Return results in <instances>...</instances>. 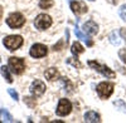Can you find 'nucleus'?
Masks as SVG:
<instances>
[{
    "mask_svg": "<svg viewBox=\"0 0 126 123\" xmlns=\"http://www.w3.org/2000/svg\"><path fill=\"white\" fill-rule=\"evenodd\" d=\"M3 43L9 50H16L23 45V38L20 35H9L4 39Z\"/></svg>",
    "mask_w": 126,
    "mask_h": 123,
    "instance_id": "nucleus-4",
    "label": "nucleus"
},
{
    "mask_svg": "<svg viewBox=\"0 0 126 123\" xmlns=\"http://www.w3.org/2000/svg\"><path fill=\"white\" fill-rule=\"evenodd\" d=\"M75 33H76V35L79 38V39H82V40H85L86 42V44L88 45V47H92L93 45V42L91 40V38L90 37H87V35H85V34H82L81 32H79V29L76 26V30H75Z\"/></svg>",
    "mask_w": 126,
    "mask_h": 123,
    "instance_id": "nucleus-16",
    "label": "nucleus"
},
{
    "mask_svg": "<svg viewBox=\"0 0 126 123\" xmlns=\"http://www.w3.org/2000/svg\"><path fill=\"white\" fill-rule=\"evenodd\" d=\"M113 104H115V106H119V104L122 106V102H121V100H120V102H115ZM122 111H126V107H122Z\"/></svg>",
    "mask_w": 126,
    "mask_h": 123,
    "instance_id": "nucleus-26",
    "label": "nucleus"
},
{
    "mask_svg": "<svg viewBox=\"0 0 126 123\" xmlns=\"http://www.w3.org/2000/svg\"><path fill=\"white\" fill-rule=\"evenodd\" d=\"M120 16L122 20H125L126 22V5H122L121 9H120Z\"/></svg>",
    "mask_w": 126,
    "mask_h": 123,
    "instance_id": "nucleus-21",
    "label": "nucleus"
},
{
    "mask_svg": "<svg viewBox=\"0 0 126 123\" xmlns=\"http://www.w3.org/2000/svg\"><path fill=\"white\" fill-rule=\"evenodd\" d=\"M0 121L1 122H14L13 116L8 112V109H1L0 111Z\"/></svg>",
    "mask_w": 126,
    "mask_h": 123,
    "instance_id": "nucleus-15",
    "label": "nucleus"
},
{
    "mask_svg": "<svg viewBox=\"0 0 126 123\" xmlns=\"http://www.w3.org/2000/svg\"><path fill=\"white\" fill-rule=\"evenodd\" d=\"M8 93H9L10 96H12V98H13V99H15V100H18V99H19V96H18V93H16V92H15L14 89H12V88L8 89Z\"/></svg>",
    "mask_w": 126,
    "mask_h": 123,
    "instance_id": "nucleus-22",
    "label": "nucleus"
},
{
    "mask_svg": "<svg viewBox=\"0 0 126 123\" xmlns=\"http://www.w3.org/2000/svg\"><path fill=\"white\" fill-rule=\"evenodd\" d=\"M88 65H90L92 69L97 70L98 73H101L102 75H105L106 78H115V75H116L112 69H110L107 65L100 64L98 62H96V60H90V62H88Z\"/></svg>",
    "mask_w": 126,
    "mask_h": 123,
    "instance_id": "nucleus-2",
    "label": "nucleus"
},
{
    "mask_svg": "<svg viewBox=\"0 0 126 123\" xmlns=\"http://www.w3.org/2000/svg\"><path fill=\"white\" fill-rule=\"evenodd\" d=\"M0 62H1V59H0Z\"/></svg>",
    "mask_w": 126,
    "mask_h": 123,
    "instance_id": "nucleus-28",
    "label": "nucleus"
},
{
    "mask_svg": "<svg viewBox=\"0 0 126 123\" xmlns=\"http://www.w3.org/2000/svg\"><path fill=\"white\" fill-rule=\"evenodd\" d=\"M120 33H121V35H122V37L125 38V40H126V29H121Z\"/></svg>",
    "mask_w": 126,
    "mask_h": 123,
    "instance_id": "nucleus-25",
    "label": "nucleus"
},
{
    "mask_svg": "<svg viewBox=\"0 0 126 123\" xmlns=\"http://www.w3.org/2000/svg\"><path fill=\"white\" fill-rule=\"evenodd\" d=\"M71 9H72V12L77 14V15H81V14H85L87 13V5L83 3V1H72L71 3Z\"/></svg>",
    "mask_w": 126,
    "mask_h": 123,
    "instance_id": "nucleus-10",
    "label": "nucleus"
},
{
    "mask_svg": "<svg viewBox=\"0 0 126 123\" xmlns=\"http://www.w3.org/2000/svg\"><path fill=\"white\" fill-rule=\"evenodd\" d=\"M113 88L115 86L112 83H109V82H102V83H100L97 86V93L100 96V98L102 99H107L112 93H113Z\"/></svg>",
    "mask_w": 126,
    "mask_h": 123,
    "instance_id": "nucleus-5",
    "label": "nucleus"
},
{
    "mask_svg": "<svg viewBox=\"0 0 126 123\" xmlns=\"http://www.w3.org/2000/svg\"><path fill=\"white\" fill-rule=\"evenodd\" d=\"M46 92V84L42 80L35 79L30 86V93L33 94L34 97H40Z\"/></svg>",
    "mask_w": 126,
    "mask_h": 123,
    "instance_id": "nucleus-9",
    "label": "nucleus"
},
{
    "mask_svg": "<svg viewBox=\"0 0 126 123\" xmlns=\"http://www.w3.org/2000/svg\"><path fill=\"white\" fill-rule=\"evenodd\" d=\"M52 6H53V0H40L39 1L40 9H49Z\"/></svg>",
    "mask_w": 126,
    "mask_h": 123,
    "instance_id": "nucleus-18",
    "label": "nucleus"
},
{
    "mask_svg": "<svg viewBox=\"0 0 126 123\" xmlns=\"http://www.w3.org/2000/svg\"><path fill=\"white\" fill-rule=\"evenodd\" d=\"M72 111V103L66 99V98H62L59 99V103H58V107H57V111L56 113L61 117H64V116H68Z\"/></svg>",
    "mask_w": 126,
    "mask_h": 123,
    "instance_id": "nucleus-7",
    "label": "nucleus"
},
{
    "mask_svg": "<svg viewBox=\"0 0 126 123\" xmlns=\"http://www.w3.org/2000/svg\"><path fill=\"white\" fill-rule=\"evenodd\" d=\"M25 23V18L23 16V14H20L18 12L15 13H12L8 19H6V24L10 26V28H13V29H16V28H20V26H23Z\"/></svg>",
    "mask_w": 126,
    "mask_h": 123,
    "instance_id": "nucleus-3",
    "label": "nucleus"
},
{
    "mask_svg": "<svg viewBox=\"0 0 126 123\" xmlns=\"http://www.w3.org/2000/svg\"><path fill=\"white\" fill-rule=\"evenodd\" d=\"M119 55H120V59H122L124 63H126V49H121L119 52Z\"/></svg>",
    "mask_w": 126,
    "mask_h": 123,
    "instance_id": "nucleus-23",
    "label": "nucleus"
},
{
    "mask_svg": "<svg viewBox=\"0 0 126 123\" xmlns=\"http://www.w3.org/2000/svg\"><path fill=\"white\" fill-rule=\"evenodd\" d=\"M9 69L13 72L14 74H23V72L25 70V63L22 58L16 57H10L9 58Z\"/></svg>",
    "mask_w": 126,
    "mask_h": 123,
    "instance_id": "nucleus-1",
    "label": "nucleus"
},
{
    "mask_svg": "<svg viewBox=\"0 0 126 123\" xmlns=\"http://www.w3.org/2000/svg\"><path fill=\"white\" fill-rule=\"evenodd\" d=\"M24 102H25V103H27L29 107H35V104H37L35 99L30 98V97H24Z\"/></svg>",
    "mask_w": 126,
    "mask_h": 123,
    "instance_id": "nucleus-20",
    "label": "nucleus"
},
{
    "mask_svg": "<svg viewBox=\"0 0 126 123\" xmlns=\"http://www.w3.org/2000/svg\"><path fill=\"white\" fill-rule=\"evenodd\" d=\"M85 121L88 122V123H98L101 121V118H100V114L98 113L90 111V112H87V113L85 114Z\"/></svg>",
    "mask_w": 126,
    "mask_h": 123,
    "instance_id": "nucleus-13",
    "label": "nucleus"
},
{
    "mask_svg": "<svg viewBox=\"0 0 126 123\" xmlns=\"http://www.w3.org/2000/svg\"><path fill=\"white\" fill-rule=\"evenodd\" d=\"M44 77L49 80V82H53V80H57L59 78V72L57 68H49L44 72Z\"/></svg>",
    "mask_w": 126,
    "mask_h": 123,
    "instance_id": "nucleus-12",
    "label": "nucleus"
},
{
    "mask_svg": "<svg viewBox=\"0 0 126 123\" xmlns=\"http://www.w3.org/2000/svg\"><path fill=\"white\" fill-rule=\"evenodd\" d=\"M34 25L39 30H46L52 25V18L47 14H39L34 20Z\"/></svg>",
    "mask_w": 126,
    "mask_h": 123,
    "instance_id": "nucleus-6",
    "label": "nucleus"
},
{
    "mask_svg": "<svg viewBox=\"0 0 126 123\" xmlns=\"http://www.w3.org/2000/svg\"><path fill=\"white\" fill-rule=\"evenodd\" d=\"M48 53V48L43 44H34L33 47L30 48V52L29 54L33 57V58H42V57H46Z\"/></svg>",
    "mask_w": 126,
    "mask_h": 123,
    "instance_id": "nucleus-8",
    "label": "nucleus"
},
{
    "mask_svg": "<svg viewBox=\"0 0 126 123\" xmlns=\"http://www.w3.org/2000/svg\"><path fill=\"white\" fill-rule=\"evenodd\" d=\"M71 52H72V54L76 57V59L78 58V55L81 54V53H83L85 52V48H83L78 42H76V43H73L72 44V47H71Z\"/></svg>",
    "mask_w": 126,
    "mask_h": 123,
    "instance_id": "nucleus-14",
    "label": "nucleus"
},
{
    "mask_svg": "<svg viewBox=\"0 0 126 123\" xmlns=\"http://www.w3.org/2000/svg\"><path fill=\"white\" fill-rule=\"evenodd\" d=\"M62 48H63V40H61L58 44H56V45L53 47V50H61Z\"/></svg>",
    "mask_w": 126,
    "mask_h": 123,
    "instance_id": "nucleus-24",
    "label": "nucleus"
},
{
    "mask_svg": "<svg viewBox=\"0 0 126 123\" xmlns=\"http://www.w3.org/2000/svg\"><path fill=\"white\" fill-rule=\"evenodd\" d=\"M0 72H1V75L6 79L8 83H13V77H12V74H10V72H9V68H8V67L3 65L1 68H0Z\"/></svg>",
    "mask_w": 126,
    "mask_h": 123,
    "instance_id": "nucleus-17",
    "label": "nucleus"
},
{
    "mask_svg": "<svg viewBox=\"0 0 126 123\" xmlns=\"http://www.w3.org/2000/svg\"><path fill=\"white\" fill-rule=\"evenodd\" d=\"M110 42L113 44V45H119L120 44V37L116 32H113L110 34Z\"/></svg>",
    "mask_w": 126,
    "mask_h": 123,
    "instance_id": "nucleus-19",
    "label": "nucleus"
},
{
    "mask_svg": "<svg viewBox=\"0 0 126 123\" xmlns=\"http://www.w3.org/2000/svg\"><path fill=\"white\" fill-rule=\"evenodd\" d=\"M1 18H3V8L0 6V19H1Z\"/></svg>",
    "mask_w": 126,
    "mask_h": 123,
    "instance_id": "nucleus-27",
    "label": "nucleus"
},
{
    "mask_svg": "<svg viewBox=\"0 0 126 123\" xmlns=\"http://www.w3.org/2000/svg\"><path fill=\"white\" fill-rule=\"evenodd\" d=\"M83 30H85V33H87L90 35H94L98 33V25L94 22H92V20H90V22L83 24Z\"/></svg>",
    "mask_w": 126,
    "mask_h": 123,
    "instance_id": "nucleus-11",
    "label": "nucleus"
},
{
    "mask_svg": "<svg viewBox=\"0 0 126 123\" xmlns=\"http://www.w3.org/2000/svg\"><path fill=\"white\" fill-rule=\"evenodd\" d=\"M91 1H93V0H91Z\"/></svg>",
    "mask_w": 126,
    "mask_h": 123,
    "instance_id": "nucleus-29",
    "label": "nucleus"
}]
</instances>
